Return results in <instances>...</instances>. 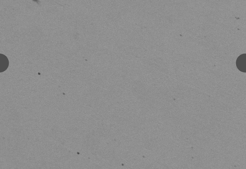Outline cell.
<instances>
[{"label":"cell","instance_id":"cell-1","mask_svg":"<svg viewBox=\"0 0 246 169\" xmlns=\"http://www.w3.org/2000/svg\"><path fill=\"white\" fill-rule=\"evenodd\" d=\"M246 54L240 55L237 58L236 65L238 69L243 72H246Z\"/></svg>","mask_w":246,"mask_h":169},{"label":"cell","instance_id":"cell-2","mask_svg":"<svg viewBox=\"0 0 246 169\" xmlns=\"http://www.w3.org/2000/svg\"><path fill=\"white\" fill-rule=\"evenodd\" d=\"M9 61L5 55L0 54V72L5 71L9 66Z\"/></svg>","mask_w":246,"mask_h":169}]
</instances>
